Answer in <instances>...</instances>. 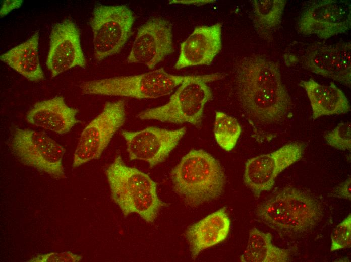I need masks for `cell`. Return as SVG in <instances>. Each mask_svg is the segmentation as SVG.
<instances>
[{"label": "cell", "instance_id": "cell-1", "mask_svg": "<svg viewBox=\"0 0 351 262\" xmlns=\"http://www.w3.org/2000/svg\"><path fill=\"white\" fill-rule=\"evenodd\" d=\"M235 77L239 101L253 138L260 142L270 140L271 128L283 121L291 108L278 63L259 54L245 56L236 63Z\"/></svg>", "mask_w": 351, "mask_h": 262}, {"label": "cell", "instance_id": "cell-2", "mask_svg": "<svg viewBox=\"0 0 351 262\" xmlns=\"http://www.w3.org/2000/svg\"><path fill=\"white\" fill-rule=\"evenodd\" d=\"M111 196L125 216L138 214L152 223L166 203L158 196L157 183L139 169L127 166L116 156L105 171Z\"/></svg>", "mask_w": 351, "mask_h": 262}, {"label": "cell", "instance_id": "cell-3", "mask_svg": "<svg viewBox=\"0 0 351 262\" xmlns=\"http://www.w3.org/2000/svg\"><path fill=\"white\" fill-rule=\"evenodd\" d=\"M170 175L174 191L186 205L193 207L217 198L225 184L220 163L203 150L189 151Z\"/></svg>", "mask_w": 351, "mask_h": 262}, {"label": "cell", "instance_id": "cell-4", "mask_svg": "<svg viewBox=\"0 0 351 262\" xmlns=\"http://www.w3.org/2000/svg\"><path fill=\"white\" fill-rule=\"evenodd\" d=\"M256 215L272 229L286 233H301L321 220L322 211L314 198L292 187L283 188L264 201Z\"/></svg>", "mask_w": 351, "mask_h": 262}, {"label": "cell", "instance_id": "cell-5", "mask_svg": "<svg viewBox=\"0 0 351 262\" xmlns=\"http://www.w3.org/2000/svg\"><path fill=\"white\" fill-rule=\"evenodd\" d=\"M223 76L220 73L190 75L179 86L167 103L143 110L137 117L142 120L176 124L188 123L199 127L204 106L212 98L211 90L207 83L220 80Z\"/></svg>", "mask_w": 351, "mask_h": 262}, {"label": "cell", "instance_id": "cell-6", "mask_svg": "<svg viewBox=\"0 0 351 262\" xmlns=\"http://www.w3.org/2000/svg\"><path fill=\"white\" fill-rule=\"evenodd\" d=\"M190 75H174L163 68L128 76H119L83 82L84 94L155 99L171 94Z\"/></svg>", "mask_w": 351, "mask_h": 262}, {"label": "cell", "instance_id": "cell-7", "mask_svg": "<svg viewBox=\"0 0 351 262\" xmlns=\"http://www.w3.org/2000/svg\"><path fill=\"white\" fill-rule=\"evenodd\" d=\"M134 21L126 5H95L90 20L95 59L101 61L118 53L130 37Z\"/></svg>", "mask_w": 351, "mask_h": 262}, {"label": "cell", "instance_id": "cell-8", "mask_svg": "<svg viewBox=\"0 0 351 262\" xmlns=\"http://www.w3.org/2000/svg\"><path fill=\"white\" fill-rule=\"evenodd\" d=\"M350 42L329 45L319 42L312 44L297 53H286L283 59L287 66L299 65L350 88Z\"/></svg>", "mask_w": 351, "mask_h": 262}, {"label": "cell", "instance_id": "cell-9", "mask_svg": "<svg viewBox=\"0 0 351 262\" xmlns=\"http://www.w3.org/2000/svg\"><path fill=\"white\" fill-rule=\"evenodd\" d=\"M11 147L23 164L56 179L65 177L62 160L65 150L45 133L17 128L13 135Z\"/></svg>", "mask_w": 351, "mask_h": 262}, {"label": "cell", "instance_id": "cell-10", "mask_svg": "<svg viewBox=\"0 0 351 262\" xmlns=\"http://www.w3.org/2000/svg\"><path fill=\"white\" fill-rule=\"evenodd\" d=\"M125 103L107 102L102 111L83 130L73 157L72 167H78L100 158L112 137L126 120Z\"/></svg>", "mask_w": 351, "mask_h": 262}, {"label": "cell", "instance_id": "cell-11", "mask_svg": "<svg viewBox=\"0 0 351 262\" xmlns=\"http://www.w3.org/2000/svg\"><path fill=\"white\" fill-rule=\"evenodd\" d=\"M305 148L304 142H294L272 152L249 159L243 175L245 184L256 197L270 191L279 174L301 159Z\"/></svg>", "mask_w": 351, "mask_h": 262}, {"label": "cell", "instance_id": "cell-12", "mask_svg": "<svg viewBox=\"0 0 351 262\" xmlns=\"http://www.w3.org/2000/svg\"><path fill=\"white\" fill-rule=\"evenodd\" d=\"M351 27V5L340 0L309 2L298 21V31L322 39L347 32Z\"/></svg>", "mask_w": 351, "mask_h": 262}, {"label": "cell", "instance_id": "cell-13", "mask_svg": "<svg viewBox=\"0 0 351 262\" xmlns=\"http://www.w3.org/2000/svg\"><path fill=\"white\" fill-rule=\"evenodd\" d=\"M186 132L185 127L169 130L155 126L138 131L123 130L130 160H141L152 168L163 162Z\"/></svg>", "mask_w": 351, "mask_h": 262}, {"label": "cell", "instance_id": "cell-14", "mask_svg": "<svg viewBox=\"0 0 351 262\" xmlns=\"http://www.w3.org/2000/svg\"><path fill=\"white\" fill-rule=\"evenodd\" d=\"M173 51L171 24L163 18L153 17L138 29L127 61L153 70Z\"/></svg>", "mask_w": 351, "mask_h": 262}, {"label": "cell", "instance_id": "cell-15", "mask_svg": "<svg viewBox=\"0 0 351 262\" xmlns=\"http://www.w3.org/2000/svg\"><path fill=\"white\" fill-rule=\"evenodd\" d=\"M86 59L80 42V33L75 23L65 19L52 26L46 64L51 76L76 67H84Z\"/></svg>", "mask_w": 351, "mask_h": 262}, {"label": "cell", "instance_id": "cell-16", "mask_svg": "<svg viewBox=\"0 0 351 262\" xmlns=\"http://www.w3.org/2000/svg\"><path fill=\"white\" fill-rule=\"evenodd\" d=\"M222 26L217 23L196 27L181 43L174 68L210 64L222 48Z\"/></svg>", "mask_w": 351, "mask_h": 262}, {"label": "cell", "instance_id": "cell-17", "mask_svg": "<svg viewBox=\"0 0 351 262\" xmlns=\"http://www.w3.org/2000/svg\"><path fill=\"white\" fill-rule=\"evenodd\" d=\"M78 112L60 96L36 102L27 113L26 119L32 125L63 135L80 122L76 118Z\"/></svg>", "mask_w": 351, "mask_h": 262}, {"label": "cell", "instance_id": "cell-18", "mask_svg": "<svg viewBox=\"0 0 351 262\" xmlns=\"http://www.w3.org/2000/svg\"><path fill=\"white\" fill-rule=\"evenodd\" d=\"M230 226L226 208L223 207L189 226L185 237L191 257L195 259L205 249L224 241Z\"/></svg>", "mask_w": 351, "mask_h": 262}, {"label": "cell", "instance_id": "cell-19", "mask_svg": "<svg viewBox=\"0 0 351 262\" xmlns=\"http://www.w3.org/2000/svg\"><path fill=\"white\" fill-rule=\"evenodd\" d=\"M299 85L307 93L313 119L323 116L345 114L350 111L346 96L334 83L323 85L310 79L301 81Z\"/></svg>", "mask_w": 351, "mask_h": 262}, {"label": "cell", "instance_id": "cell-20", "mask_svg": "<svg viewBox=\"0 0 351 262\" xmlns=\"http://www.w3.org/2000/svg\"><path fill=\"white\" fill-rule=\"evenodd\" d=\"M39 31L25 42L2 54L0 59L20 75L32 82L44 79L38 55Z\"/></svg>", "mask_w": 351, "mask_h": 262}, {"label": "cell", "instance_id": "cell-21", "mask_svg": "<svg viewBox=\"0 0 351 262\" xmlns=\"http://www.w3.org/2000/svg\"><path fill=\"white\" fill-rule=\"evenodd\" d=\"M272 235L256 228L249 234L247 245L240 257L243 262H287L290 260L288 250L280 248L272 242Z\"/></svg>", "mask_w": 351, "mask_h": 262}, {"label": "cell", "instance_id": "cell-22", "mask_svg": "<svg viewBox=\"0 0 351 262\" xmlns=\"http://www.w3.org/2000/svg\"><path fill=\"white\" fill-rule=\"evenodd\" d=\"M285 0H253L250 15L254 29L260 37L269 42L280 26Z\"/></svg>", "mask_w": 351, "mask_h": 262}, {"label": "cell", "instance_id": "cell-23", "mask_svg": "<svg viewBox=\"0 0 351 262\" xmlns=\"http://www.w3.org/2000/svg\"><path fill=\"white\" fill-rule=\"evenodd\" d=\"M241 127L234 117L221 111H216L214 134L218 144L226 151L235 147L241 133Z\"/></svg>", "mask_w": 351, "mask_h": 262}, {"label": "cell", "instance_id": "cell-24", "mask_svg": "<svg viewBox=\"0 0 351 262\" xmlns=\"http://www.w3.org/2000/svg\"><path fill=\"white\" fill-rule=\"evenodd\" d=\"M350 123L341 122L333 129L324 136L326 143L330 146L340 150H350Z\"/></svg>", "mask_w": 351, "mask_h": 262}, {"label": "cell", "instance_id": "cell-25", "mask_svg": "<svg viewBox=\"0 0 351 262\" xmlns=\"http://www.w3.org/2000/svg\"><path fill=\"white\" fill-rule=\"evenodd\" d=\"M351 245V215L334 229L331 236L330 251L350 248Z\"/></svg>", "mask_w": 351, "mask_h": 262}, {"label": "cell", "instance_id": "cell-26", "mask_svg": "<svg viewBox=\"0 0 351 262\" xmlns=\"http://www.w3.org/2000/svg\"><path fill=\"white\" fill-rule=\"evenodd\" d=\"M80 255L74 254L71 252L62 253H50L45 254L38 255L29 260L31 262H54V261H69L77 262L82 260Z\"/></svg>", "mask_w": 351, "mask_h": 262}, {"label": "cell", "instance_id": "cell-27", "mask_svg": "<svg viewBox=\"0 0 351 262\" xmlns=\"http://www.w3.org/2000/svg\"><path fill=\"white\" fill-rule=\"evenodd\" d=\"M349 176L344 182L340 183L332 191L331 196L350 200L351 180Z\"/></svg>", "mask_w": 351, "mask_h": 262}, {"label": "cell", "instance_id": "cell-28", "mask_svg": "<svg viewBox=\"0 0 351 262\" xmlns=\"http://www.w3.org/2000/svg\"><path fill=\"white\" fill-rule=\"evenodd\" d=\"M23 1L21 0L4 1L1 8V17H3L14 9L19 8Z\"/></svg>", "mask_w": 351, "mask_h": 262}]
</instances>
